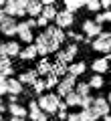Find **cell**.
<instances>
[{
    "instance_id": "obj_1",
    "label": "cell",
    "mask_w": 111,
    "mask_h": 121,
    "mask_svg": "<svg viewBox=\"0 0 111 121\" xmlns=\"http://www.w3.org/2000/svg\"><path fill=\"white\" fill-rule=\"evenodd\" d=\"M65 30L57 28L55 24H49L47 28L40 32L39 36H34V47H36V52L39 55H51V52H57L59 51V47L65 43Z\"/></svg>"
},
{
    "instance_id": "obj_2",
    "label": "cell",
    "mask_w": 111,
    "mask_h": 121,
    "mask_svg": "<svg viewBox=\"0 0 111 121\" xmlns=\"http://www.w3.org/2000/svg\"><path fill=\"white\" fill-rule=\"evenodd\" d=\"M59 101H61V97L57 93H43V95H39L36 103H39L40 111L44 115H53V113L59 111Z\"/></svg>"
},
{
    "instance_id": "obj_3",
    "label": "cell",
    "mask_w": 111,
    "mask_h": 121,
    "mask_svg": "<svg viewBox=\"0 0 111 121\" xmlns=\"http://www.w3.org/2000/svg\"><path fill=\"white\" fill-rule=\"evenodd\" d=\"M4 12H6V16H10V18L26 16V0H6Z\"/></svg>"
},
{
    "instance_id": "obj_4",
    "label": "cell",
    "mask_w": 111,
    "mask_h": 121,
    "mask_svg": "<svg viewBox=\"0 0 111 121\" xmlns=\"http://www.w3.org/2000/svg\"><path fill=\"white\" fill-rule=\"evenodd\" d=\"M91 48L95 52H101V55H109L111 52V35L109 32H101L97 39H93Z\"/></svg>"
},
{
    "instance_id": "obj_5",
    "label": "cell",
    "mask_w": 111,
    "mask_h": 121,
    "mask_svg": "<svg viewBox=\"0 0 111 121\" xmlns=\"http://www.w3.org/2000/svg\"><path fill=\"white\" fill-rule=\"evenodd\" d=\"M75 85H77V79L71 77V75H65V77L59 81V85H57V91H59L57 95H59L61 99H65L69 93H73V91H75Z\"/></svg>"
},
{
    "instance_id": "obj_6",
    "label": "cell",
    "mask_w": 111,
    "mask_h": 121,
    "mask_svg": "<svg viewBox=\"0 0 111 121\" xmlns=\"http://www.w3.org/2000/svg\"><path fill=\"white\" fill-rule=\"evenodd\" d=\"M18 35V20L16 18H10L6 16L4 20L0 22V36H8V39H12V36Z\"/></svg>"
},
{
    "instance_id": "obj_7",
    "label": "cell",
    "mask_w": 111,
    "mask_h": 121,
    "mask_svg": "<svg viewBox=\"0 0 111 121\" xmlns=\"http://www.w3.org/2000/svg\"><path fill=\"white\" fill-rule=\"evenodd\" d=\"M77 52H79V47L73 43V44H69L65 51H57V60L69 67L71 63H75V55H77Z\"/></svg>"
},
{
    "instance_id": "obj_8",
    "label": "cell",
    "mask_w": 111,
    "mask_h": 121,
    "mask_svg": "<svg viewBox=\"0 0 111 121\" xmlns=\"http://www.w3.org/2000/svg\"><path fill=\"white\" fill-rule=\"evenodd\" d=\"M81 28H83V35H85L87 40L97 39V36L103 32V26L97 24L95 20H83V22H81Z\"/></svg>"
},
{
    "instance_id": "obj_9",
    "label": "cell",
    "mask_w": 111,
    "mask_h": 121,
    "mask_svg": "<svg viewBox=\"0 0 111 121\" xmlns=\"http://www.w3.org/2000/svg\"><path fill=\"white\" fill-rule=\"evenodd\" d=\"M73 24H75V14L67 12V10H59L57 12V16H55V26L57 28L65 30V28H71Z\"/></svg>"
},
{
    "instance_id": "obj_10",
    "label": "cell",
    "mask_w": 111,
    "mask_h": 121,
    "mask_svg": "<svg viewBox=\"0 0 111 121\" xmlns=\"http://www.w3.org/2000/svg\"><path fill=\"white\" fill-rule=\"evenodd\" d=\"M91 109H93L99 117L109 115V111H111V107H109V103H107L105 97H95V99H93V105H91Z\"/></svg>"
},
{
    "instance_id": "obj_11",
    "label": "cell",
    "mask_w": 111,
    "mask_h": 121,
    "mask_svg": "<svg viewBox=\"0 0 111 121\" xmlns=\"http://www.w3.org/2000/svg\"><path fill=\"white\" fill-rule=\"evenodd\" d=\"M16 36H18V39H20L24 44H32V43H34V35H32V30L26 26V22H24V20L18 22V35H16Z\"/></svg>"
},
{
    "instance_id": "obj_12",
    "label": "cell",
    "mask_w": 111,
    "mask_h": 121,
    "mask_svg": "<svg viewBox=\"0 0 111 121\" xmlns=\"http://www.w3.org/2000/svg\"><path fill=\"white\" fill-rule=\"evenodd\" d=\"M40 12H43L40 0H26V14H28V18H39Z\"/></svg>"
},
{
    "instance_id": "obj_13",
    "label": "cell",
    "mask_w": 111,
    "mask_h": 121,
    "mask_svg": "<svg viewBox=\"0 0 111 121\" xmlns=\"http://www.w3.org/2000/svg\"><path fill=\"white\" fill-rule=\"evenodd\" d=\"M87 71V63L85 60H77V63H71V65L67 67V75H71V77H81L83 73Z\"/></svg>"
},
{
    "instance_id": "obj_14",
    "label": "cell",
    "mask_w": 111,
    "mask_h": 121,
    "mask_svg": "<svg viewBox=\"0 0 111 121\" xmlns=\"http://www.w3.org/2000/svg\"><path fill=\"white\" fill-rule=\"evenodd\" d=\"M44 113L40 111V107H39V103H36V101H28V119L30 121H40V119H44Z\"/></svg>"
},
{
    "instance_id": "obj_15",
    "label": "cell",
    "mask_w": 111,
    "mask_h": 121,
    "mask_svg": "<svg viewBox=\"0 0 111 121\" xmlns=\"http://www.w3.org/2000/svg\"><path fill=\"white\" fill-rule=\"evenodd\" d=\"M91 71H95V75H103L109 71V60L105 59V56H101V59H95L93 63H91Z\"/></svg>"
},
{
    "instance_id": "obj_16",
    "label": "cell",
    "mask_w": 111,
    "mask_h": 121,
    "mask_svg": "<svg viewBox=\"0 0 111 121\" xmlns=\"http://www.w3.org/2000/svg\"><path fill=\"white\" fill-rule=\"evenodd\" d=\"M36 75H39V77H49V75H51V71H53V63L49 59H40L39 60V65H36Z\"/></svg>"
},
{
    "instance_id": "obj_17",
    "label": "cell",
    "mask_w": 111,
    "mask_h": 121,
    "mask_svg": "<svg viewBox=\"0 0 111 121\" xmlns=\"http://www.w3.org/2000/svg\"><path fill=\"white\" fill-rule=\"evenodd\" d=\"M16 79L22 83V85H32V83L39 79V75H36V71H34V69H28V71H24V73H20Z\"/></svg>"
},
{
    "instance_id": "obj_18",
    "label": "cell",
    "mask_w": 111,
    "mask_h": 121,
    "mask_svg": "<svg viewBox=\"0 0 111 121\" xmlns=\"http://www.w3.org/2000/svg\"><path fill=\"white\" fill-rule=\"evenodd\" d=\"M14 73V67H12V60L10 59H0V77H6L10 79Z\"/></svg>"
},
{
    "instance_id": "obj_19",
    "label": "cell",
    "mask_w": 111,
    "mask_h": 121,
    "mask_svg": "<svg viewBox=\"0 0 111 121\" xmlns=\"http://www.w3.org/2000/svg\"><path fill=\"white\" fill-rule=\"evenodd\" d=\"M36 55H39V52H36V47H34V43L32 44H26L24 48H20V59L22 60H34L36 59Z\"/></svg>"
},
{
    "instance_id": "obj_20",
    "label": "cell",
    "mask_w": 111,
    "mask_h": 121,
    "mask_svg": "<svg viewBox=\"0 0 111 121\" xmlns=\"http://www.w3.org/2000/svg\"><path fill=\"white\" fill-rule=\"evenodd\" d=\"M8 113L12 117H28V109L24 107V105H20V103H12V105H8Z\"/></svg>"
},
{
    "instance_id": "obj_21",
    "label": "cell",
    "mask_w": 111,
    "mask_h": 121,
    "mask_svg": "<svg viewBox=\"0 0 111 121\" xmlns=\"http://www.w3.org/2000/svg\"><path fill=\"white\" fill-rule=\"evenodd\" d=\"M63 6H65L63 10H67V12H71V14H77V10L85 6V0H65Z\"/></svg>"
},
{
    "instance_id": "obj_22",
    "label": "cell",
    "mask_w": 111,
    "mask_h": 121,
    "mask_svg": "<svg viewBox=\"0 0 111 121\" xmlns=\"http://www.w3.org/2000/svg\"><path fill=\"white\" fill-rule=\"evenodd\" d=\"M22 91H24V85H22L18 79L10 77L8 79V95H20Z\"/></svg>"
},
{
    "instance_id": "obj_23",
    "label": "cell",
    "mask_w": 111,
    "mask_h": 121,
    "mask_svg": "<svg viewBox=\"0 0 111 121\" xmlns=\"http://www.w3.org/2000/svg\"><path fill=\"white\" fill-rule=\"evenodd\" d=\"M4 48H6V56H8V59L20 55V44H18V40H8V43H4Z\"/></svg>"
},
{
    "instance_id": "obj_24",
    "label": "cell",
    "mask_w": 111,
    "mask_h": 121,
    "mask_svg": "<svg viewBox=\"0 0 111 121\" xmlns=\"http://www.w3.org/2000/svg\"><path fill=\"white\" fill-rule=\"evenodd\" d=\"M87 85H89L91 89H103V87H105V79H103V75H91V79L87 81Z\"/></svg>"
},
{
    "instance_id": "obj_25",
    "label": "cell",
    "mask_w": 111,
    "mask_h": 121,
    "mask_svg": "<svg viewBox=\"0 0 111 121\" xmlns=\"http://www.w3.org/2000/svg\"><path fill=\"white\" fill-rule=\"evenodd\" d=\"M99 115L93 111V109H81V113H79V121H97Z\"/></svg>"
},
{
    "instance_id": "obj_26",
    "label": "cell",
    "mask_w": 111,
    "mask_h": 121,
    "mask_svg": "<svg viewBox=\"0 0 111 121\" xmlns=\"http://www.w3.org/2000/svg\"><path fill=\"white\" fill-rule=\"evenodd\" d=\"M57 12H59V10H57V6H43V12H40V16L47 18V20L51 22V20H55Z\"/></svg>"
},
{
    "instance_id": "obj_27",
    "label": "cell",
    "mask_w": 111,
    "mask_h": 121,
    "mask_svg": "<svg viewBox=\"0 0 111 121\" xmlns=\"http://www.w3.org/2000/svg\"><path fill=\"white\" fill-rule=\"evenodd\" d=\"M65 103H67V107H79V105H81V97L73 91V93H69V95L65 97Z\"/></svg>"
},
{
    "instance_id": "obj_28",
    "label": "cell",
    "mask_w": 111,
    "mask_h": 121,
    "mask_svg": "<svg viewBox=\"0 0 111 121\" xmlns=\"http://www.w3.org/2000/svg\"><path fill=\"white\" fill-rule=\"evenodd\" d=\"M51 73L57 75L59 79H63L65 75H67V65H63V63H59V60H57V63H53V71H51Z\"/></svg>"
},
{
    "instance_id": "obj_29",
    "label": "cell",
    "mask_w": 111,
    "mask_h": 121,
    "mask_svg": "<svg viewBox=\"0 0 111 121\" xmlns=\"http://www.w3.org/2000/svg\"><path fill=\"white\" fill-rule=\"evenodd\" d=\"M75 93H77L79 97H87V95H91V87L87 85V83H77V85H75Z\"/></svg>"
},
{
    "instance_id": "obj_30",
    "label": "cell",
    "mask_w": 111,
    "mask_h": 121,
    "mask_svg": "<svg viewBox=\"0 0 111 121\" xmlns=\"http://www.w3.org/2000/svg\"><path fill=\"white\" fill-rule=\"evenodd\" d=\"M85 8L89 12H101V0H85Z\"/></svg>"
},
{
    "instance_id": "obj_31",
    "label": "cell",
    "mask_w": 111,
    "mask_h": 121,
    "mask_svg": "<svg viewBox=\"0 0 111 121\" xmlns=\"http://www.w3.org/2000/svg\"><path fill=\"white\" fill-rule=\"evenodd\" d=\"M32 91L36 93V95H43V91H47V83H44V79H36V81L32 83Z\"/></svg>"
},
{
    "instance_id": "obj_32",
    "label": "cell",
    "mask_w": 111,
    "mask_h": 121,
    "mask_svg": "<svg viewBox=\"0 0 111 121\" xmlns=\"http://www.w3.org/2000/svg\"><path fill=\"white\" fill-rule=\"evenodd\" d=\"M59 81H61V79L59 77H57V75H49V77H44V83H47V89H53V87H57V85H59Z\"/></svg>"
},
{
    "instance_id": "obj_33",
    "label": "cell",
    "mask_w": 111,
    "mask_h": 121,
    "mask_svg": "<svg viewBox=\"0 0 111 121\" xmlns=\"http://www.w3.org/2000/svg\"><path fill=\"white\" fill-rule=\"evenodd\" d=\"M8 95V79L6 77H0V97Z\"/></svg>"
},
{
    "instance_id": "obj_34",
    "label": "cell",
    "mask_w": 111,
    "mask_h": 121,
    "mask_svg": "<svg viewBox=\"0 0 111 121\" xmlns=\"http://www.w3.org/2000/svg\"><path fill=\"white\" fill-rule=\"evenodd\" d=\"M93 99H95V97H91V95L81 97V105H79V107H81V109H89L91 105H93Z\"/></svg>"
},
{
    "instance_id": "obj_35",
    "label": "cell",
    "mask_w": 111,
    "mask_h": 121,
    "mask_svg": "<svg viewBox=\"0 0 111 121\" xmlns=\"http://www.w3.org/2000/svg\"><path fill=\"white\" fill-rule=\"evenodd\" d=\"M49 24H51V22H49L47 18H43V16H39V18H36V26H40V28H43V30L47 28Z\"/></svg>"
},
{
    "instance_id": "obj_36",
    "label": "cell",
    "mask_w": 111,
    "mask_h": 121,
    "mask_svg": "<svg viewBox=\"0 0 111 121\" xmlns=\"http://www.w3.org/2000/svg\"><path fill=\"white\" fill-rule=\"evenodd\" d=\"M24 22H26V26H28V28H30V30H32V28H34V26H36V18H26V20H24Z\"/></svg>"
},
{
    "instance_id": "obj_37",
    "label": "cell",
    "mask_w": 111,
    "mask_h": 121,
    "mask_svg": "<svg viewBox=\"0 0 111 121\" xmlns=\"http://www.w3.org/2000/svg\"><path fill=\"white\" fill-rule=\"evenodd\" d=\"M103 22H111V10H103Z\"/></svg>"
},
{
    "instance_id": "obj_38",
    "label": "cell",
    "mask_w": 111,
    "mask_h": 121,
    "mask_svg": "<svg viewBox=\"0 0 111 121\" xmlns=\"http://www.w3.org/2000/svg\"><path fill=\"white\" fill-rule=\"evenodd\" d=\"M101 8L103 10H111V0H101Z\"/></svg>"
},
{
    "instance_id": "obj_39",
    "label": "cell",
    "mask_w": 111,
    "mask_h": 121,
    "mask_svg": "<svg viewBox=\"0 0 111 121\" xmlns=\"http://www.w3.org/2000/svg\"><path fill=\"white\" fill-rule=\"evenodd\" d=\"M4 111H8V105H6V101L0 97V113H4Z\"/></svg>"
},
{
    "instance_id": "obj_40",
    "label": "cell",
    "mask_w": 111,
    "mask_h": 121,
    "mask_svg": "<svg viewBox=\"0 0 111 121\" xmlns=\"http://www.w3.org/2000/svg\"><path fill=\"white\" fill-rule=\"evenodd\" d=\"M67 121H79V113H69V115H67Z\"/></svg>"
},
{
    "instance_id": "obj_41",
    "label": "cell",
    "mask_w": 111,
    "mask_h": 121,
    "mask_svg": "<svg viewBox=\"0 0 111 121\" xmlns=\"http://www.w3.org/2000/svg\"><path fill=\"white\" fill-rule=\"evenodd\" d=\"M40 4H43V6H55L57 2H55V0H40Z\"/></svg>"
},
{
    "instance_id": "obj_42",
    "label": "cell",
    "mask_w": 111,
    "mask_h": 121,
    "mask_svg": "<svg viewBox=\"0 0 111 121\" xmlns=\"http://www.w3.org/2000/svg\"><path fill=\"white\" fill-rule=\"evenodd\" d=\"M59 111H67V103H65L63 99L59 101Z\"/></svg>"
},
{
    "instance_id": "obj_43",
    "label": "cell",
    "mask_w": 111,
    "mask_h": 121,
    "mask_svg": "<svg viewBox=\"0 0 111 121\" xmlns=\"http://www.w3.org/2000/svg\"><path fill=\"white\" fill-rule=\"evenodd\" d=\"M8 97H10L8 105H12V103H18V95H8Z\"/></svg>"
},
{
    "instance_id": "obj_44",
    "label": "cell",
    "mask_w": 111,
    "mask_h": 121,
    "mask_svg": "<svg viewBox=\"0 0 111 121\" xmlns=\"http://www.w3.org/2000/svg\"><path fill=\"white\" fill-rule=\"evenodd\" d=\"M57 113H59V119H65V121H67V115H69L67 111H57Z\"/></svg>"
},
{
    "instance_id": "obj_45",
    "label": "cell",
    "mask_w": 111,
    "mask_h": 121,
    "mask_svg": "<svg viewBox=\"0 0 111 121\" xmlns=\"http://www.w3.org/2000/svg\"><path fill=\"white\" fill-rule=\"evenodd\" d=\"M4 18H6V12H4V8H2V10H0V22L4 20Z\"/></svg>"
},
{
    "instance_id": "obj_46",
    "label": "cell",
    "mask_w": 111,
    "mask_h": 121,
    "mask_svg": "<svg viewBox=\"0 0 111 121\" xmlns=\"http://www.w3.org/2000/svg\"><path fill=\"white\" fill-rule=\"evenodd\" d=\"M10 121H28V119H24V117H12Z\"/></svg>"
},
{
    "instance_id": "obj_47",
    "label": "cell",
    "mask_w": 111,
    "mask_h": 121,
    "mask_svg": "<svg viewBox=\"0 0 111 121\" xmlns=\"http://www.w3.org/2000/svg\"><path fill=\"white\" fill-rule=\"evenodd\" d=\"M105 99H107V103H109V107H111V91H109V95H107Z\"/></svg>"
},
{
    "instance_id": "obj_48",
    "label": "cell",
    "mask_w": 111,
    "mask_h": 121,
    "mask_svg": "<svg viewBox=\"0 0 111 121\" xmlns=\"http://www.w3.org/2000/svg\"><path fill=\"white\" fill-rule=\"evenodd\" d=\"M4 6H6V0H0V10L4 8Z\"/></svg>"
},
{
    "instance_id": "obj_49",
    "label": "cell",
    "mask_w": 111,
    "mask_h": 121,
    "mask_svg": "<svg viewBox=\"0 0 111 121\" xmlns=\"http://www.w3.org/2000/svg\"><path fill=\"white\" fill-rule=\"evenodd\" d=\"M103 119H105V121H111V113H109V115H105Z\"/></svg>"
},
{
    "instance_id": "obj_50",
    "label": "cell",
    "mask_w": 111,
    "mask_h": 121,
    "mask_svg": "<svg viewBox=\"0 0 111 121\" xmlns=\"http://www.w3.org/2000/svg\"><path fill=\"white\" fill-rule=\"evenodd\" d=\"M105 59H107V60H111V52H109V55H107V56H105Z\"/></svg>"
},
{
    "instance_id": "obj_51",
    "label": "cell",
    "mask_w": 111,
    "mask_h": 121,
    "mask_svg": "<svg viewBox=\"0 0 111 121\" xmlns=\"http://www.w3.org/2000/svg\"><path fill=\"white\" fill-rule=\"evenodd\" d=\"M0 121H4V119H2V113H0Z\"/></svg>"
},
{
    "instance_id": "obj_52",
    "label": "cell",
    "mask_w": 111,
    "mask_h": 121,
    "mask_svg": "<svg viewBox=\"0 0 111 121\" xmlns=\"http://www.w3.org/2000/svg\"><path fill=\"white\" fill-rule=\"evenodd\" d=\"M0 44H2V36H0Z\"/></svg>"
},
{
    "instance_id": "obj_53",
    "label": "cell",
    "mask_w": 111,
    "mask_h": 121,
    "mask_svg": "<svg viewBox=\"0 0 111 121\" xmlns=\"http://www.w3.org/2000/svg\"><path fill=\"white\" fill-rule=\"evenodd\" d=\"M109 35H111V28H109Z\"/></svg>"
}]
</instances>
